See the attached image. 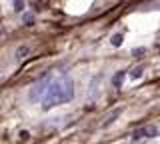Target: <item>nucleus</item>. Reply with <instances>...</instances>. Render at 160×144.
<instances>
[{"label": "nucleus", "mask_w": 160, "mask_h": 144, "mask_svg": "<svg viewBox=\"0 0 160 144\" xmlns=\"http://www.w3.org/2000/svg\"><path fill=\"white\" fill-rule=\"evenodd\" d=\"M74 98V82L70 76H60V78H52L48 90L44 92V96L40 98L42 102V110H50L54 106L66 104Z\"/></svg>", "instance_id": "nucleus-1"}, {"label": "nucleus", "mask_w": 160, "mask_h": 144, "mask_svg": "<svg viewBox=\"0 0 160 144\" xmlns=\"http://www.w3.org/2000/svg\"><path fill=\"white\" fill-rule=\"evenodd\" d=\"M50 82H52V76H44L40 82H36L32 88H30V92H28V100H30V102H38L40 98L44 96V92L48 90Z\"/></svg>", "instance_id": "nucleus-2"}, {"label": "nucleus", "mask_w": 160, "mask_h": 144, "mask_svg": "<svg viewBox=\"0 0 160 144\" xmlns=\"http://www.w3.org/2000/svg\"><path fill=\"white\" fill-rule=\"evenodd\" d=\"M156 134H158L156 126H144V128H140V130L134 132V138H154Z\"/></svg>", "instance_id": "nucleus-3"}, {"label": "nucleus", "mask_w": 160, "mask_h": 144, "mask_svg": "<svg viewBox=\"0 0 160 144\" xmlns=\"http://www.w3.org/2000/svg\"><path fill=\"white\" fill-rule=\"evenodd\" d=\"M120 114H122V108H116V110H114L112 114H108V116H106V118H104V122H102V126H104V128H106V126H110V124H112L114 120H116V118L120 116Z\"/></svg>", "instance_id": "nucleus-4"}, {"label": "nucleus", "mask_w": 160, "mask_h": 144, "mask_svg": "<svg viewBox=\"0 0 160 144\" xmlns=\"http://www.w3.org/2000/svg\"><path fill=\"white\" fill-rule=\"evenodd\" d=\"M124 76H126V72L124 70H120L114 74V78H112V84H114V88H120L122 86V82H124Z\"/></svg>", "instance_id": "nucleus-5"}, {"label": "nucleus", "mask_w": 160, "mask_h": 144, "mask_svg": "<svg viewBox=\"0 0 160 144\" xmlns=\"http://www.w3.org/2000/svg\"><path fill=\"white\" fill-rule=\"evenodd\" d=\"M110 44L118 48L120 44H122V34H114V36H112V40H110Z\"/></svg>", "instance_id": "nucleus-6"}, {"label": "nucleus", "mask_w": 160, "mask_h": 144, "mask_svg": "<svg viewBox=\"0 0 160 144\" xmlns=\"http://www.w3.org/2000/svg\"><path fill=\"white\" fill-rule=\"evenodd\" d=\"M142 72H144V66H136L132 72H130V76H132V78H140V76H142Z\"/></svg>", "instance_id": "nucleus-7"}, {"label": "nucleus", "mask_w": 160, "mask_h": 144, "mask_svg": "<svg viewBox=\"0 0 160 144\" xmlns=\"http://www.w3.org/2000/svg\"><path fill=\"white\" fill-rule=\"evenodd\" d=\"M32 20H34V16H32V14H26V16H24V24H30Z\"/></svg>", "instance_id": "nucleus-8"}, {"label": "nucleus", "mask_w": 160, "mask_h": 144, "mask_svg": "<svg viewBox=\"0 0 160 144\" xmlns=\"http://www.w3.org/2000/svg\"><path fill=\"white\" fill-rule=\"evenodd\" d=\"M14 6H16V10H22V0H14Z\"/></svg>", "instance_id": "nucleus-9"}]
</instances>
